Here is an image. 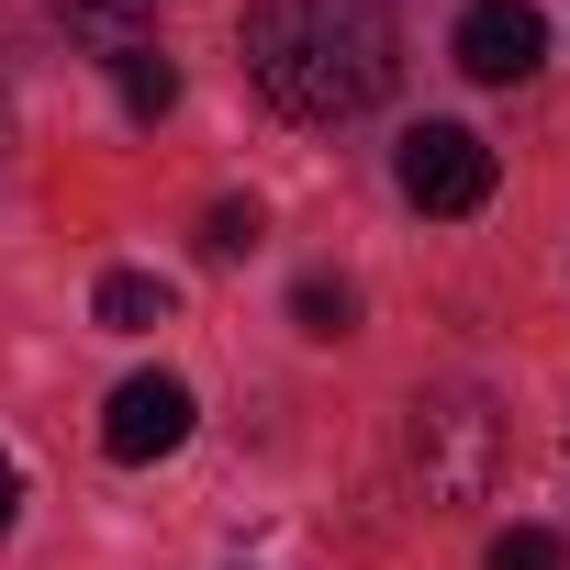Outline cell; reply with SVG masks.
Listing matches in <instances>:
<instances>
[{
  "label": "cell",
  "mask_w": 570,
  "mask_h": 570,
  "mask_svg": "<svg viewBox=\"0 0 570 570\" xmlns=\"http://www.w3.org/2000/svg\"><path fill=\"white\" fill-rule=\"evenodd\" d=\"M246 79L292 124H358L403 79V35L381 0H257L246 12Z\"/></svg>",
  "instance_id": "cell-1"
},
{
  "label": "cell",
  "mask_w": 570,
  "mask_h": 570,
  "mask_svg": "<svg viewBox=\"0 0 570 570\" xmlns=\"http://www.w3.org/2000/svg\"><path fill=\"white\" fill-rule=\"evenodd\" d=\"M403 448H414L425 503H492V481H503V414L481 392H425Z\"/></svg>",
  "instance_id": "cell-2"
},
{
  "label": "cell",
  "mask_w": 570,
  "mask_h": 570,
  "mask_svg": "<svg viewBox=\"0 0 570 570\" xmlns=\"http://www.w3.org/2000/svg\"><path fill=\"white\" fill-rule=\"evenodd\" d=\"M392 179H403L414 213H481L492 202V146L470 124H414L403 157H392Z\"/></svg>",
  "instance_id": "cell-3"
},
{
  "label": "cell",
  "mask_w": 570,
  "mask_h": 570,
  "mask_svg": "<svg viewBox=\"0 0 570 570\" xmlns=\"http://www.w3.org/2000/svg\"><path fill=\"white\" fill-rule=\"evenodd\" d=\"M448 57H459L481 90H514V79L548 68V12H537V0H470L459 35H448Z\"/></svg>",
  "instance_id": "cell-4"
},
{
  "label": "cell",
  "mask_w": 570,
  "mask_h": 570,
  "mask_svg": "<svg viewBox=\"0 0 570 570\" xmlns=\"http://www.w3.org/2000/svg\"><path fill=\"white\" fill-rule=\"evenodd\" d=\"M179 436H190V381H168V370H135V381L112 392V414H101V448H112L124 470H157Z\"/></svg>",
  "instance_id": "cell-5"
},
{
  "label": "cell",
  "mask_w": 570,
  "mask_h": 570,
  "mask_svg": "<svg viewBox=\"0 0 570 570\" xmlns=\"http://www.w3.org/2000/svg\"><path fill=\"white\" fill-rule=\"evenodd\" d=\"M57 23L112 68V57H135V46H157V0H57Z\"/></svg>",
  "instance_id": "cell-6"
},
{
  "label": "cell",
  "mask_w": 570,
  "mask_h": 570,
  "mask_svg": "<svg viewBox=\"0 0 570 570\" xmlns=\"http://www.w3.org/2000/svg\"><path fill=\"white\" fill-rule=\"evenodd\" d=\"M90 314H101L112 336H157V325L179 314V292H168V279H157V268H112V279H101V292H90Z\"/></svg>",
  "instance_id": "cell-7"
},
{
  "label": "cell",
  "mask_w": 570,
  "mask_h": 570,
  "mask_svg": "<svg viewBox=\"0 0 570 570\" xmlns=\"http://www.w3.org/2000/svg\"><path fill=\"white\" fill-rule=\"evenodd\" d=\"M112 90H124V112H135V124H157V112L179 101V68H168L157 46H135V57H112Z\"/></svg>",
  "instance_id": "cell-8"
},
{
  "label": "cell",
  "mask_w": 570,
  "mask_h": 570,
  "mask_svg": "<svg viewBox=\"0 0 570 570\" xmlns=\"http://www.w3.org/2000/svg\"><path fill=\"white\" fill-rule=\"evenodd\" d=\"M292 314H303V336H347L358 325V292H347V279H303Z\"/></svg>",
  "instance_id": "cell-9"
},
{
  "label": "cell",
  "mask_w": 570,
  "mask_h": 570,
  "mask_svg": "<svg viewBox=\"0 0 570 570\" xmlns=\"http://www.w3.org/2000/svg\"><path fill=\"white\" fill-rule=\"evenodd\" d=\"M492 570H570V548H559V525H503Z\"/></svg>",
  "instance_id": "cell-10"
},
{
  "label": "cell",
  "mask_w": 570,
  "mask_h": 570,
  "mask_svg": "<svg viewBox=\"0 0 570 570\" xmlns=\"http://www.w3.org/2000/svg\"><path fill=\"white\" fill-rule=\"evenodd\" d=\"M202 246H213V257H246V246H257V202H213V213H202Z\"/></svg>",
  "instance_id": "cell-11"
},
{
  "label": "cell",
  "mask_w": 570,
  "mask_h": 570,
  "mask_svg": "<svg viewBox=\"0 0 570 570\" xmlns=\"http://www.w3.org/2000/svg\"><path fill=\"white\" fill-rule=\"evenodd\" d=\"M12 514H23V470L0 459V537H12Z\"/></svg>",
  "instance_id": "cell-12"
}]
</instances>
